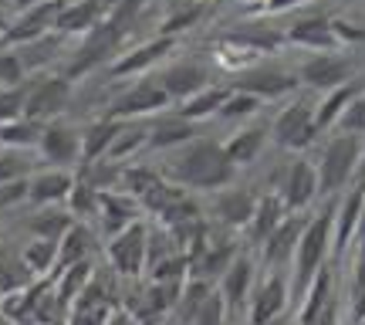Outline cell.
Listing matches in <instances>:
<instances>
[{"instance_id": "23", "label": "cell", "mask_w": 365, "mask_h": 325, "mask_svg": "<svg viewBox=\"0 0 365 325\" xmlns=\"http://www.w3.org/2000/svg\"><path fill=\"white\" fill-rule=\"evenodd\" d=\"M139 214H143V204H139L135 196L122 194V190H108V194H102V200H98V217H102L105 234L108 237H115L118 231L139 224L143 221Z\"/></svg>"}, {"instance_id": "1", "label": "cell", "mask_w": 365, "mask_h": 325, "mask_svg": "<svg viewBox=\"0 0 365 325\" xmlns=\"http://www.w3.org/2000/svg\"><path fill=\"white\" fill-rule=\"evenodd\" d=\"M237 169L230 166V159L223 153V143L217 139H190L186 146L173 149L170 163L163 166V180L176 183L186 194H196V190H210L217 194L223 186L234 183Z\"/></svg>"}, {"instance_id": "15", "label": "cell", "mask_w": 365, "mask_h": 325, "mask_svg": "<svg viewBox=\"0 0 365 325\" xmlns=\"http://www.w3.org/2000/svg\"><path fill=\"white\" fill-rule=\"evenodd\" d=\"M277 196H281L287 214H301L318 196V173H314V166L308 159H294L287 166L284 180L277 186Z\"/></svg>"}, {"instance_id": "14", "label": "cell", "mask_w": 365, "mask_h": 325, "mask_svg": "<svg viewBox=\"0 0 365 325\" xmlns=\"http://www.w3.org/2000/svg\"><path fill=\"white\" fill-rule=\"evenodd\" d=\"M254 261L247 254H237L230 261V268L220 274V281H217V291H220L223 305H227V315H240L247 309L250 301V291H254Z\"/></svg>"}, {"instance_id": "16", "label": "cell", "mask_w": 365, "mask_h": 325, "mask_svg": "<svg viewBox=\"0 0 365 325\" xmlns=\"http://www.w3.org/2000/svg\"><path fill=\"white\" fill-rule=\"evenodd\" d=\"M159 89L166 91V99L170 102H186V99H193L196 91H203L210 85V71L203 65H196V61H176L170 65L163 75H156Z\"/></svg>"}, {"instance_id": "24", "label": "cell", "mask_w": 365, "mask_h": 325, "mask_svg": "<svg viewBox=\"0 0 365 325\" xmlns=\"http://www.w3.org/2000/svg\"><path fill=\"white\" fill-rule=\"evenodd\" d=\"M362 210H365V183H359L352 194H349L339 207H335V231H331L335 254H341L345 247L352 244L355 227H359V221H362Z\"/></svg>"}, {"instance_id": "20", "label": "cell", "mask_w": 365, "mask_h": 325, "mask_svg": "<svg viewBox=\"0 0 365 325\" xmlns=\"http://www.w3.org/2000/svg\"><path fill=\"white\" fill-rule=\"evenodd\" d=\"M112 11V0H65L61 17H58V34H88L102 24Z\"/></svg>"}, {"instance_id": "37", "label": "cell", "mask_w": 365, "mask_h": 325, "mask_svg": "<svg viewBox=\"0 0 365 325\" xmlns=\"http://www.w3.org/2000/svg\"><path fill=\"white\" fill-rule=\"evenodd\" d=\"M41 122H34V119H14V122H7V126H0V146H7V149H34L41 139Z\"/></svg>"}, {"instance_id": "32", "label": "cell", "mask_w": 365, "mask_h": 325, "mask_svg": "<svg viewBox=\"0 0 365 325\" xmlns=\"http://www.w3.org/2000/svg\"><path fill=\"white\" fill-rule=\"evenodd\" d=\"M207 11H210L207 0H180V4L163 17V24H159V38H180L182 31H190V27L200 24V21L207 17Z\"/></svg>"}, {"instance_id": "41", "label": "cell", "mask_w": 365, "mask_h": 325, "mask_svg": "<svg viewBox=\"0 0 365 325\" xmlns=\"http://www.w3.org/2000/svg\"><path fill=\"white\" fill-rule=\"evenodd\" d=\"M261 99L257 95H250V91H240V89H230V95H227V102H223V109L217 112L220 119H247V116H257L261 112Z\"/></svg>"}, {"instance_id": "3", "label": "cell", "mask_w": 365, "mask_h": 325, "mask_svg": "<svg viewBox=\"0 0 365 325\" xmlns=\"http://www.w3.org/2000/svg\"><path fill=\"white\" fill-rule=\"evenodd\" d=\"M362 149H365V139H359V136L335 132L328 139L322 156H318V166H314V173H318V196L339 194L341 186H349L352 176H359Z\"/></svg>"}, {"instance_id": "54", "label": "cell", "mask_w": 365, "mask_h": 325, "mask_svg": "<svg viewBox=\"0 0 365 325\" xmlns=\"http://www.w3.org/2000/svg\"><path fill=\"white\" fill-rule=\"evenodd\" d=\"M0 325H11V319H4V315H0Z\"/></svg>"}, {"instance_id": "5", "label": "cell", "mask_w": 365, "mask_h": 325, "mask_svg": "<svg viewBox=\"0 0 365 325\" xmlns=\"http://www.w3.org/2000/svg\"><path fill=\"white\" fill-rule=\"evenodd\" d=\"M145 244H149V227L143 221L125 227V231H118L115 237H108L105 254H108L112 271L118 278H139V274H145V261H149Z\"/></svg>"}, {"instance_id": "45", "label": "cell", "mask_w": 365, "mask_h": 325, "mask_svg": "<svg viewBox=\"0 0 365 325\" xmlns=\"http://www.w3.org/2000/svg\"><path fill=\"white\" fill-rule=\"evenodd\" d=\"M227 322V305H223V299H220V291L213 288V295H210L200 309L193 312V319L186 325H223Z\"/></svg>"}, {"instance_id": "2", "label": "cell", "mask_w": 365, "mask_h": 325, "mask_svg": "<svg viewBox=\"0 0 365 325\" xmlns=\"http://www.w3.org/2000/svg\"><path fill=\"white\" fill-rule=\"evenodd\" d=\"M331 231H335V207H325L304 224L294 258H291V295H304L314 274L325 268V258L331 251Z\"/></svg>"}, {"instance_id": "19", "label": "cell", "mask_w": 365, "mask_h": 325, "mask_svg": "<svg viewBox=\"0 0 365 325\" xmlns=\"http://www.w3.org/2000/svg\"><path fill=\"white\" fill-rule=\"evenodd\" d=\"M254 194L250 190H244V186H223V190H217L213 194V204H210V210H213V217L223 224V227H234V231H244L250 224V217H254Z\"/></svg>"}, {"instance_id": "31", "label": "cell", "mask_w": 365, "mask_h": 325, "mask_svg": "<svg viewBox=\"0 0 365 325\" xmlns=\"http://www.w3.org/2000/svg\"><path fill=\"white\" fill-rule=\"evenodd\" d=\"M227 95H230L227 85H207L203 91H196L193 99H186V102L176 105V116H182L186 122H203V119L220 112L223 102H227Z\"/></svg>"}, {"instance_id": "40", "label": "cell", "mask_w": 365, "mask_h": 325, "mask_svg": "<svg viewBox=\"0 0 365 325\" xmlns=\"http://www.w3.org/2000/svg\"><path fill=\"white\" fill-rule=\"evenodd\" d=\"M31 281H34V278H31V271L24 268V261L0 254V295L21 291V288H27Z\"/></svg>"}, {"instance_id": "50", "label": "cell", "mask_w": 365, "mask_h": 325, "mask_svg": "<svg viewBox=\"0 0 365 325\" xmlns=\"http://www.w3.org/2000/svg\"><path fill=\"white\" fill-rule=\"evenodd\" d=\"M7 27H11V17H7V11L0 7V41H4V34H7Z\"/></svg>"}, {"instance_id": "39", "label": "cell", "mask_w": 365, "mask_h": 325, "mask_svg": "<svg viewBox=\"0 0 365 325\" xmlns=\"http://www.w3.org/2000/svg\"><path fill=\"white\" fill-rule=\"evenodd\" d=\"M34 176V163L24 149H7L0 146V183H17Z\"/></svg>"}, {"instance_id": "35", "label": "cell", "mask_w": 365, "mask_h": 325, "mask_svg": "<svg viewBox=\"0 0 365 325\" xmlns=\"http://www.w3.org/2000/svg\"><path fill=\"white\" fill-rule=\"evenodd\" d=\"M61 44H65V34L51 31V34H44V38H38V41H27V44L11 48V51H17L21 65H24L27 75H31V71H41L48 61H54V58H58V51H61Z\"/></svg>"}, {"instance_id": "26", "label": "cell", "mask_w": 365, "mask_h": 325, "mask_svg": "<svg viewBox=\"0 0 365 325\" xmlns=\"http://www.w3.org/2000/svg\"><path fill=\"white\" fill-rule=\"evenodd\" d=\"M190 139H196V122H186L176 112H166L159 116L153 126H149V149H180Z\"/></svg>"}, {"instance_id": "28", "label": "cell", "mask_w": 365, "mask_h": 325, "mask_svg": "<svg viewBox=\"0 0 365 325\" xmlns=\"http://www.w3.org/2000/svg\"><path fill=\"white\" fill-rule=\"evenodd\" d=\"M359 91H362L359 81H349V85H339V89L325 91V95H322V102L314 105V126H318V132L335 129V122L341 119V112L349 109V102H352Z\"/></svg>"}, {"instance_id": "25", "label": "cell", "mask_w": 365, "mask_h": 325, "mask_svg": "<svg viewBox=\"0 0 365 325\" xmlns=\"http://www.w3.org/2000/svg\"><path fill=\"white\" fill-rule=\"evenodd\" d=\"M287 217L284 204H281V196L277 194H264L257 196V204H254V217H250V224L244 227V241H250V244L261 247L267 237L274 234V227Z\"/></svg>"}, {"instance_id": "27", "label": "cell", "mask_w": 365, "mask_h": 325, "mask_svg": "<svg viewBox=\"0 0 365 325\" xmlns=\"http://www.w3.org/2000/svg\"><path fill=\"white\" fill-rule=\"evenodd\" d=\"M267 136H271L267 126H250V129H240L237 136H230V139L223 143V153H227V159H230V166L234 169L250 166V163L264 153Z\"/></svg>"}, {"instance_id": "36", "label": "cell", "mask_w": 365, "mask_h": 325, "mask_svg": "<svg viewBox=\"0 0 365 325\" xmlns=\"http://www.w3.org/2000/svg\"><path fill=\"white\" fill-rule=\"evenodd\" d=\"M21 261H24V268L31 271V278H54L58 274V244L31 237L27 247L21 251Z\"/></svg>"}, {"instance_id": "10", "label": "cell", "mask_w": 365, "mask_h": 325, "mask_svg": "<svg viewBox=\"0 0 365 325\" xmlns=\"http://www.w3.org/2000/svg\"><path fill=\"white\" fill-rule=\"evenodd\" d=\"M166 105H170V99H166V91L159 89V81L156 79H143V81H135L132 89L122 91L115 102L108 105L105 116L118 119V122H135V119H143V116L163 112Z\"/></svg>"}, {"instance_id": "42", "label": "cell", "mask_w": 365, "mask_h": 325, "mask_svg": "<svg viewBox=\"0 0 365 325\" xmlns=\"http://www.w3.org/2000/svg\"><path fill=\"white\" fill-rule=\"evenodd\" d=\"M335 132H345V136H359L365 139V89L355 95L349 109L341 112V119L335 122Z\"/></svg>"}, {"instance_id": "6", "label": "cell", "mask_w": 365, "mask_h": 325, "mask_svg": "<svg viewBox=\"0 0 365 325\" xmlns=\"http://www.w3.org/2000/svg\"><path fill=\"white\" fill-rule=\"evenodd\" d=\"M68 99H71V81L65 75H41V79H27V109L24 116L48 126L65 112Z\"/></svg>"}, {"instance_id": "17", "label": "cell", "mask_w": 365, "mask_h": 325, "mask_svg": "<svg viewBox=\"0 0 365 325\" xmlns=\"http://www.w3.org/2000/svg\"><path fill=\"white\" fill-rule=\"evenodd\" d=\"M304 224H308V217H301V214H287L284 221L274 227V234L267 237L261 244V258L267 268H284V264H291V258H294V247H298L301 241V231H304Z\"/></svg>"}, {"instance_id": "53", "label": "cell", "mask_w": 365, "mask_h": 325, "mask_svg": "<svg viewBox=\"0 0 365 325\" xmlns=\"http://www.w3.org/2000/svg\"><path fill=\"white\" fill-rule=\"evenodd\" d=\"M244 4H257V7H261V4H264V0H244Z\"/></svg>"}, {"instance_id": "44", "label": "cell", "mask_w": 365, "mask_h": 325, "mask_svg": "<svg viewBox=\"0 0 365 325\" xmlns=\"http://www.w3.org/2000/svg\"><path fill=\"white\" fill-rule=\"evenodd\" d=\"M27 81V68L21 65L17 51L11 48H0V89H17Z\"/></svg>"}, {"instance_id": "47", "label": "cell", "mask_w": 365, "mask_h": 325, "mask_svg": "<svg viewBox=\"0 0 365 325\" xmlns=\"http://www.w3.org/2000/svg\"><path fill=\"white\" fill-rule=\"evenodd\" d=\"M331 27H335V38H339L341 48L355 44V41H365V27H355L349 21H341V17H331Z\"/></svg>"}, {"instance_id": "43", "label": "cell", "mask_w": 365, "mask_h": 325, "mask_svg": "<svg viewBox=\"0 0 365 325\" xmlns=\"http://www.w3.org/2000/svg\"><path fill=\"white\" fill-rule=\"evenodd\" d=\"M27 109V81L17 89H0V126H7L14 119H24Z\"/></svg>"}, {"instance_id": "21", "label": "cell", "mask_w": 365, "mask_h": 325, "mask_svg": "<svg viewBox=\"0 0 365 325\" xmlns=\"http://www.w3.org/2000/svg\"><path fill=\"white\" fill-rule=\"evenodd\" d=\"M75 186V173L71 169H41L27 180V204L38 207H58L68 204V194Z\"/></svg>"}, {"instance_id": "33", "label": "cell", "mask_w": 365, "mask_h": 325, "mask_svg": "<svg viewBox=\"0 0 365 325\" xmlns=\"http://www.w3.org/2000/svg\"><path fill=\"white\" fill-rule=\"evenodd\" d=\"M143 149H149V129H143L139 122H122V129H118L115 143L108 146L105 159H112V163H118V166H125V163L135 159Z\"/></svg>"}, {"instance_id": "9", "label": "cell", "mask_w": 365, "mask_h": 325, "mask_svg": "<svg viewBox=\"0 0 365 325\" xmlns=\"http://www.w3.org/2000/svg\"><path fill=\"white\" fill-rule=\"evenodd\" d=\"M61 7L65 0H44V4H34V7H24L17 14L4 34V48H21L27 41H38L44 34H51L58 27V17H61Z\"/></svg>"}, {"instance_id": "7", "label": "cell", "mask_w": 365, "mask_h": 325, "mask_svg": "<svg viewBox=\"0 0 365 325\" xmlns=\"http://www.w3.org/2000/svg\"><path fill=\"white\" fill-rule=\"evenodd\" d=\"M274 139L277 146H284L291 153H301V149H308L314 143V136H318V126H314V105L304 102V99H294V102H287L277 119H274Z\"/></svg>"}, {"instance_id": "46", "label": "cell", "mask_w": 365, "mask_h": 325, "mask_svg": "<svg viewBox=\"0 0 365 325\" xmlns=\"http://www.w3.org/2000/svg\"><path fill=\"white\" fill-rule=\"evenodd\" d=\"M27 200V180L17 183H0V210H11Z\"/></svg>"}, {"instance_id": "22", "label": "cell", "mask_w": 365, "mask_h": 325, "mask_svg": "<svg viewBox=\"0 0 365 325\" xmlns=\"http://www.w3.org/2000/svg\"><path fill=\"white\" fill-rule=\"evenodd\" d=\"M173 48H176V38H159L156 34L153 41H143V44L129 48L122 58H115V61H112V75H115V79H125V75H143V71H149L156 61H163Z\"/></svg>"}, {"instance_id": "12", "label": "cell", "mask_w": 365, "mask_h": 325, "mask_svg": "<svg viewBox=\"0 0 365 325\" xmlns=\"http://www.w3.org/2000/svg\"><path fill=\"white\" fill-rule=\"evenodd\" d=\"M38 149H41V156H44V163H51V169L81 166V132L71 129L61 119H54V122H48L41 129Z\"/></svg>"}, {"instance_id": "49", "label": "cell", "mask_w": 365, "mask_h": 325, "mask_svg": "<svg viewBox=\"0 0 365 325\" xmlns=\"http://www.w3.org/2000/svg\"><path fill=\"white\" fill-rule=\"evenodd\" d=\"M105 325H135V322H132V315L125 312V309H115V312L108 315V322Z\"/></svg>"}, {"instance_id": "13", "label": "cell", "mask_w": 365, "mask_h": 325, "mask_svg": "<svg viewBox=\"0 0 365 325\" xmlns=\"http://www.w3.org/2000/svg\"><path fill=\"white\" fill-rule=\"evenodd\" d=\"M298 85L301 81L294 79L291 71H284V68H277V65H250V68H244V71H237V79H234L230 89L250 91V95H257L261 102H267V99H284V95H291Z\"/></svg>"}, {"instance_id": "30", "label": "cell", "mask_w": 365, "mask_h": 325, "mask_svg": "<svg viewBox=\"0 0 365 325\" xmlns=\"http://www.w3.org/2000/svg\"><path fill=\"white\" fill-rule=\"evenodd\" d=\"M91 251H95V237L81 221H75L68 227V234L58 241V271H65L71 264H81V261H91Z\"/></svg>"}, {"instance_id": "38", "label": "cell", "mask_w": 365, "mask_h": 325, "mask_svg": "<svg viewBox=\"0 0 365 325\" xmlns=\"http://www.w3.org/2000/svg\"><path fill=\"white\" fill-rule=\"evenodd\" d=\"M98 200H102V194L95 190V186H88L85 180H78L75 176V186H71V194H68V214L75 217V221H85V217H95L98 214Z\"/></svg>"}, {"instance_id": "34", "label": "cell", "mask_w": 365, "mask_h": 325, "mask_svg": "<svg viewBox=\"0 0 365 325\" xmlns=\"http://www.w3.org/2000/svg\"><path fill=\"white\" fill-rule=\"evenodd\" d=\"M71 224H75V217L68 214V207H44L27 221V231H31V237H38V241L58 244V241L68 234Z\"/></svg>"}, {"instance_id": "18", "label": "cell", "mask_w": 365, "mask_h": 325, "mask_svg": "<svg viewBox=\"0 0 365 325\" xmlns=\"http://www.w3.org/2000/svg\"><path fill=\"white\" fill-rule=\"evenodd\" d=\"M284 41L298 44V48H312V51L325 54V51H341L339 38H335V27L331 17L325 14H312V17H301L284 31Z\"/></svg>"}, {"instance_id": "51", "label": "cell", "mask_w": 365, "mask_h": 325, "mask_svg": "<svg viewBox=\"0 0 365 325\" xmlns=\"http://www.w3.org/2000/svg\"><path fill=\"white\" fill-rule=\"evenodd\" d=\"M264 325H298L291 315H281V319H271V322H264Z\"/></svg>"}, {"instance_id": "4", "label": "cell", "mask_w": 365, "mask_h": 325, "mask_svg": "<svg viewBox=\"0 0 365 325\" xmlns=\"http://www.w3.org/2000/svg\"><path fill=\"white\" fill-rule=\"evenodd\" d=\"M125 34H129V27H122V24H115V21L105 17L95 31L85 34V44L75 51V58H71V65H68V71H65V79L71 81V79H78V75H85L88 68L108 61V58H118Z\"/></svg>"}, {"instance_id": "8", "label": "cell", "mask_w": 365, "mask_h": 325, "mask_svg": "<svg viewBox=\"0 0 365 325\" xmlns=\"http://www.w3.org/2000/svg\"><path fill=\"white\" fill-rule=\"evenodd\" d=\"M287 305H291V281L284 274L277 271H267L254 281V291H250V301H247V322L250 325H264L271 319H281L287 315Z\"/></svg>"}, {"instance_id": "52", "label": "cell", "mask_w": 365, "mask_h": 325, "mask_svg": "<svg viewBox=\"0 0 365 325\" xmlns=\"http://www.w3.org/2000/svg\"><path fill=\"white\" fill-rule=\"evenodd\" d=\"M14 4H17V7L24 11V7H34V4H44V0H14Z\"/></svg>"}, {"instance_id": "11", "label": "cell", "mask_w": 365, "mask_h": 325, "mask_svg": "<svg viewBox=\"0 0 365 325\" xmlns=\"http://www.w3.org/2000/svg\"><path fill=\"white\" fill-rule=\"evenodd\" d=\"M355 75V65L349 54L341 51H325V54H312L298 71V81L308 85V89H318V91H331L339 85H349Z\"/></svg>"}, {"instance_id": "48", "label": "cell", "mask_w": 365, "mask_h": 325, "mask_svg": "<svg viewBox=\"0 0 365 325\" xmlns=\"http://www.w3.org/2000/svg\"><path fill=\"white\" fill-rule=\"evenodd\" d=\"M301 4H308V0H264L261 11H267V14H284V11H291V7H301Z\"/></svg>"}, {"instance_id": "29", "label": "cell", "mask_w": 365, "mask_h": 325, "mask_svg": "<svg viewBox=\"0 0 365 325\" xmlns=\"http://www.w3.org/2000/svg\"><path fill=\"white\" fill-rule=\"evenodd\" d=\"M118 129H122V122L118 119H95L88 129L81 132V163H95V159H105L108 153V146L115 143Z\"/></svg>"}]
</instances>
